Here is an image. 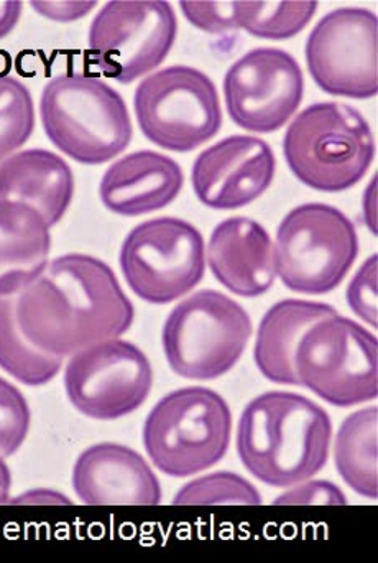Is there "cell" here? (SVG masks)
I'll return each mask as SVG.
<instances>
[{
  "instance_id": "6da1fadb",
  "label": "cell",
  "mask_w": 378,
  "mask_h": 563,
  "mask_svg": "<svg viewBox=\"0 0 378 563\" xmlns=\"http://www.w3.org/2000/svg\"><path fill=\"white\" fill-rule=\"evenodd\" d=\"M134 318V305L114 271L88 254L56 257L16 297L23 334L53 356H73L92 344L121 338Z\"/></svg>"
},
{
  "instance_id": "7a4b0ae2",
  "label": "cell",
  "mask_w": 378,
  "mask_h": 563,
  "mask_svg": "<svg viewBox=\"0 0 378 563\" xmlns=\"http://www.w3.org/2000/svg\"><path fill=\"white\" fill-rule=\"evenodd\" d=\"M331 439L333 422L323 407L301 394L271 390L245 406L237 453L258 482L288 488L314 478L326 466Z\"/></svg>"
},
{
  "instance_id": "3957f363",
  "label": "cell",
  "mask_w": 378,
  "mask_h": 563,
  "mask_svg": "<svg viewBox=\"0 0 378 563\" xmlns=\"http://www.w3.org/2000/svg\"><path fill=\"white\" fill-rule=\"evenodd\" d=\"M40 118L49 142L82 165H102L131 145V112L121 92L96 76L65 73L46 82Z\"/></svg>"
},
{
  "instance_id": "277c9868",
  "label": "cell",
  "mask_w": 378,
  "mask_h": 563,
  "mask_svg": "<svg viewBox=\"0 0 378 563\" xmlns=\"http://www.w3.org/2000/svg\"><path fill=\"white\" fill-rule=\"evenodd\" d=\"M284 155L301 184L323 194H341L366 177L376 157V141L369 122L353 106L316 102L288 125Z\"/></svg>"
},
{
  "instance_id": "5b68a950",
  "label": "cell",
  "mask_w": 378,
  "mask_h": 563,
  "mask_svg": "<svg viewBox=\"0 0 378 563\" xmlns=\"http://www.w3.org/2000/svg\"><path fill=\"white\" fill-rule=\"evenodd\" d=\"M232 413L209 387H184L155 404L144 426L148 459L164 475L188 478L218 465L229 450Z\"/></svg>"
},
{
  "instance_id": "8992f818",
  "label": "cell",
  "mask_w": 378,
  "mask_h": 563,
  "mask_svg": "<svg viewBox=\"0 0 378 563\" xmlns=\"http://www.w3.org/2000/svg\"><path fill=\"white\" fill-rule=\"evenodd\" d=\"M252 318L219 290L196 291L181 300L164 324L162 344L171 371L191 380H212L241 361L252 336Z\"/></svg>"
},
{
  "instance_id": "52a82bcc",
  "label": "cell",
  "mask_w": 378,
  "mask_h": 563,
  "mask_svg": "<svg viewBox=\"0 0 378 563\" xmlns=\"http://www.w3.org/2000/svg\"><path fill=\"white\" fill-rule=\"evenodd\" d=\"M277 276L303 295L340 287L359 256L353 221L326 203H304L281 220L274 243Z\"/></svg>"
},
{
  "instance_id": "ba28073f",
  "label": "cell",
  "mask_w": 378,
  "mask_h": 563,
  "mask_svg": "<svg viewBox=\"0 0 378 563\" xmlns=\"http://www.w3.org/2000/svg\"><path fill=\"white\" fill-rule=\"evenodd\" d=\"M294 369L300 386L331 406L354 407L376 400L377 336L340 313L323 318L301 338Z\"/></svg>"
},
{
  "instance_id": "9c48e42d",
  "label": "cell",
  "mask_w": 378,
  "mask_h": 563,
  "mask_svg": "<svg viewBox=\"0 0 378 563\" xmlns=\"http://www.w3.org/2000/svg\"><path fill=\"white\" fill-rule=\"evenodd\" d=\"M135 118L142 134L165 151L192 152L222 128L214 82L201 69L175 65L152 73L135 89Z\"/></svg>"
},
{
  "instance_id": "30bf717a",
  "label": "cell",
  "mask_w": 378,
  "mask_h": 563,
  "mask_svg": "<svg viewBox=\"0 0 378 563\" xmlns=\"http://www.w3.org/2000/svg\"><path fill=\"white\" fill-rule=\"evenodd\" d=\"M177 32L170 2L112 0L89 26V59L102 75L131 85L167 59Z\"/></svg>"
},
{
  "instance_id": "8fae6325",
  "label": "cell",
  "mask_w": 378,
  "mask_h": 563,
  "mask_svg": "<svg viewBox=\"0 0 378 563\" xmlns=\"http://www.w3.org/2000/svg\"><path fill=\"white\" fill-rule=\"evenodd\" d=\"M119 264L138 298L154 305L171 303L198 287L204 277V240L188 221L155 218L127 234Z\"/></svg>"
},
{
  "instance_id": "7c38bea8",
  "label": "cell",
  "mask_w": 378,
  "mask_h": 563,
  "mask_svg": "<svg viewBox=\"0 0 378 563\" xmlns=\"http://www.w3.org/2000/svg\"><path fill=\"white\" fill-rule=\"evenodd\" d=\"M63 380L78 412L115 420L144 406L154 387V369L141 347L114 338L73 354Z\"/></svg>"
},
{
  "instance_id": "4fadbf2b",
  "label": "cell",
  "mask_w": 378,
  "mask_h": 563,
  "mask_svg": "<svg viewBox=\"0 0 378 563\" xmlns=\"http://www.w3.org/2000/svg\"><path fill=\"white\" fill-rule=\"evenodd\" d=\"M307 65L318 88L337 98L378 92V19L364 7L326 13L308 36Z\"/></svg>"
},
{
  "instance_id": "5bb4252c",
  "label": "cell",
  "mask_w": 378,
  "mask_h": 563,
  "mask_svg": "<svg viewBox=\"0 0 378 563\" xmlns=\"http://www.w3.org/2000/svg\"><path fill=\"white\" fill-rule=\"evenodd\" d=\"M225 109L232 121L255 134L288 124L304 96V76L293 55L255 48L232 63L224 76Z\"/></svg>"
},
{
  "instance_id": "9a60e30c",
  "label": "cell",
  "mask_w": 378,
  "mask_h": 563,
  "mask_svg": "<svg viewBox=\"0 0 378 563\" xmlns=\"http://www.w3.org/2000/svg\"><path fill=\"white\" fill-rule=\"evenodd\" d=\"M275 172L277 162L267 142L252 135H229L196 158L192 190L204 207L237 210L270 188Z\"/></svg>"
},
{
  "instance_id": "2e32d148",
  "label": "cell",
  "mask_w": 378,
  "mask_h": 563,
  "mask_svg": "<svg viewBox=\"0 0 378 563\" xmlns=\"http://www.w3.org/2000/svg\"><path fill=\"white\" fill-rule=\"evenodd\" d=\"M73 489L86 506H158L162 485L144 456L119 443L89 446L76 460Z\"/></svg>"
},
{
  "instance_id": "e0dca14e",
  "label": "cell",
  "mask_w": 378,
  "mask_h": 563,
  "mask_svg": "<svg viewBox=\"0 0 378 563\" xmlns=\"http://www.w3.org/2000/svg\"><path fill=\"white\" fill-rule=\"evenodd\" d=\"M205 256L212 276L238 297H260L277 279L274 241L251 218L221 221L209 238Z\"/></svg>"
},
{
  "instance_id": "ac0fdd59",
  "label": "cell",
  "mask_w": 378,
  "mask_h": 563,
  "mask_svg": "<svg viewBox=\"0 0 378 563\" xmlns=\"http://www.w3.org/2000/svg\"><path fill=\"white\" fill-rule=\"evenodd\" d=\"M184 185V170L177 161L158 152L138 151L105 170L99 197L111 213L142 217L174 203Z\"/></svg>"
},
{
  "instance_id": "d6986e66",
  "label": "cell",
  "mask_w": 378,
  "mask_h": 563,
  "mask_svg": "<svg viewBox=\"0 0 378 563\" xmlns=\"http://www.w3.org/2000/svg\"><path fill=\"white\" fill-rule=\"evenodd\" d=\"M75 195V175L59 155L45 148L15 152L0 164V205L30 208L52 230Z\"/></svg>"
},
{
  "instance_id": "ffe728a7",
  "label": "cell",
  "mask_w": 378,
  "mask_h": 563,
  "mask_svg": "<svg viewBox=\"0 0 378 563\" xmlns=\"http://www.w3.org/2000/svg\"><path fill=\"white\" fill-rule=\"evenodd\" d=\"M337 314L336 308L321 301H278L262 318L255 338L254 360L265 379L281 386H300L294 353L308 330L318 321Z\"/></svg>"
},
{
  "instance_id": "44dd1931",
  "label": "cell",
  "mask_w": 378,
  "mask_h": 563,
  "mask_svg": "<svg viewBox=\"0 0 378 563\" xmlns=\"http://www.w3.org/2000/svg\"><path fill=\"white\" fill-rule=\"evenodd\" d=\"M52 234L30 208L0 205V295H20L49 264Z\"/></svg>"
},
{
  "instance_id": "7402d4cb",
  "label": "cell",
  "mask_w": 378,
  "mask_h": 563,
  "mask_svg": "<svg viewBox=\"0 0 378 563\" xmlns=\"http://www.w3.org/2000/svg\"><path fill=\"white\" fill-rule=\"evenodd\" d=\"M377 412V406H370L351 413L334 440L337 473L353 492L367 499L378 498Z\"/></svg>"
},
{
  "instance_id": "603a6c76",
  "label": "cell",
  "mask_w": 378,
  "mask_h": 563,
  "mask_svg": "<svg viewBox=\"0 0 378 563\" xmlns=\"http://www.w3.org/2000/svg\"><path fill=\"white\" fill-rule=\"evenodd\" d=\"M16 297L0 295V367L25 386H45L62 369L63 357L45 353L23 334Z\"/></svg>"
},
{
  "instance_id": "cb8c5ba5",
  "label": "cell",
  "mask_w": 378,
  "mask_h": 563,
  "mask_svg": "<svg viewBox=\"0 0 378 563\" xmlns=\"http://www.w3.org/2000/svg\"><path fill=\"white\" fill-rule=\"evenodd\" d=\"M318 5L314 0H235V22L237 29L257 38L288 40L307 29Z\"/></svg>"
},
{
  "instance_id": "d4e9b609",
  "label": "cell",
  "mask_w": 378,
  "mask_h": 563,
  "mask_svg": "<svg viewBox=\"0 0 378 563\" xmlns=\"http://www.w3.org/2000/svg\"><path fill=\"white\" fill-rule=\"evenodd\" d=\"M35 129L29 88L13 76H0V164L26 144Z\"/></svg>"
},
{
  "instance_id": "484cf974",
  "label": "cell",
  "mask_w": 378,
  "mask_h": 563,
  "mask_svg": "<svg viewBox=\"0 0 378 563\" xmlns=\"http://www.w3.org/2000/svg\"><path fill=\"white\" fill-rule=\"evenodd\" d=\"M175 506H260L258 489L244 476L215 472L187 483L174 499Z\"/></svg>"
},
{
  "instance_id": "4316f807",
  "label": "cell",
  "mask_w": 378,
  "mask_h": 563,
  "mask_svg": "<svg viewBox=\"0 0 378 563\" xmlns=\"http://www.w3.org/2000/svg\"><path fill=\"white\" fill-rule=\"evenodd\" d=\"M29 430V402L13 384L0 377V456L7 459L16 453Z\"/></svg>"
},
{
  "instance_id": "83f0119b",
  "label": "cell",
  "mask_w": 378,
  "mask_h": 563,
  "mask_svg": "<svg viewBox=\"0 0 378 563\" xmlns=\"http://www.w3.org/2000/svg\"><path fill=\"white\" fill-rule=\"evenodd\" d=\"M181 12L196 29L205 33H224L237 29L235 0H181Z\"/></svg>"
},
{
  "instance_id": "f1b7e54d",
  "label": "cell",
  "mask_w": 378,
  "mask_h": 563,
  "mask_svg": "<svg viewBox=\"0 0 378 563\" xmlns=\"http://www.w3.org/2000/svg\"><path fill=\"white\" fill-rule=\"evenodd\" d=\"M377 269L378 257L373 254L347 287L351 310L373 328H377Z\"/></svg>"
},
{
  "instance_id": "f546056e",
  "label": "cell",
  "mask_w": 378,
  "mask_h": 563,
  "mask_svg": "<svg viewBox=\"0 0 378 563\" xmlns=\"http://www.w3.org/2000/svg\"><path fill=\"white\" fill-rule=\"evenodd\" d=\"M278 506H346L343 489L324 479H307L288 486L287 492L275 498Z\"/></svg>"
},
{
  "instance_id": "4dcf8cb0",
  "label": "cell",
  "mask_w": 378,
  "mask_h": 563,
  "mask_svg": "<svg viewBox=\"0 0 378 563\" xmlns=\"http://www.w3.org/2000/svg\"><path fill=\"white\" fill-rule=\"evenodd\" d=\"M32 9L46 20L59 23H71L85 19L89 12L96 9V0H71V2H58V0H33Z\"/></svg>"
},
{
  "instance_id": "1f68e13d",
  "label": "cell",
  "mask_w": 378,
  "mask_h": 563,
  "mask_svg": "<svg viewBox=\"0 0 378 563\" xmlns=\"http://www.w3.org/2000/svg\"><path fill=\"white\" fill-rule=\"evenodd\" d=\"M23 2L20 0H2L0 2V40L15 30L22 15Z\"/></svg>"
},
{
  "instance_id": "d6a6232c",
  "label": "cell",
  "mask_w": 378,
  "mask_h": 563,
  "mask_svg": "<svg viewBox=\"0 0 378 563\" xmlns=\"http://www.w3.org/2000/svg\"><path fill=\"white\" fill-rule=\"evenodd\" d=\"M12 503H16V505H25V503H29V505H71V501L66 496H63L62 493L49 492V489H33V492L25 493L20 498L13 499Z\"/></svg>"
},
{
  "instance_id": "836d02e7",
  "label": "cell",
  "mask_w": 378,
  "mask_h": 563,
  "mask_svg": "<svg viewBox=\"0 0 378 563\" xmlns=\"http://www.w3.org/2000/svg\"><path fill=\"white\" fill-rule=\"evenodd\" d=\"M10 488H12V473L3 456H0V506L10 501Z\"/></svg>"
}]
</instances>
